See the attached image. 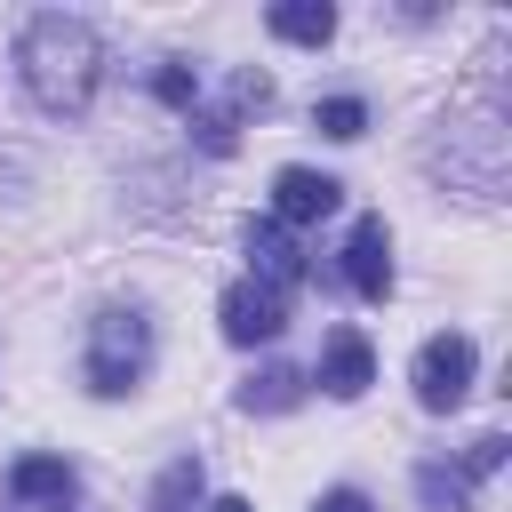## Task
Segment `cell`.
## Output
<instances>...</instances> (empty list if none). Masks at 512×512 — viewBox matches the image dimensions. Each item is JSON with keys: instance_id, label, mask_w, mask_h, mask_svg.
Instances as JSON below:
<instances>
[{"instance_id": "1", "label": "cell", "mask_w": 512, "mask_h": 512, "mask_svg": "<svg viewBox=\"0 0 512 512\" xmlns=\"http://www.w3.org/2000/svg\"><path fill=\"white\" fill-rule=\"evenodd\" d=\"M16 80L24 96L48 112V120H80L104 88V40L88 16H64V8H40L24 32H16Z\"/></svg>"}, {"instance_id": "2", "label": "cell", "mask_w": 512, "mask_h": 512, "mask_svg": "<svg viewBox=\"0 0 512 512\" xmlns=\"http://www.w3.org/2000/svg\"><path fill=\"white\" fill-rule=\"evenodd\" d=\"M80 376H88L96 400H128V392L152 376V320H144V304H104V312L88 320Z\"/></svg>"}, {"instance_id": "3", "label": "cell", "mask_w": 512, "mask_h": 512, "mask_svg": "<svg viewBox=\"0 0 512 512\" xmlns=\"http://www.w3.org/2000/svg\"><path fill=\"white\" fill-rule=\"evenodd\" d=\"M472 368H480V352H472V336H424V352H416V368H408V384H416V408H432V416H448V408H464V392H472Z\"/></svg>"}, {"instance_id": "4", "label": "cell", "mask_w": 512, "mask_h": 512, "mask_svg": "<svg viewBox=\"0 0 512 512\" xmlns=\"http://www.w3.org/2000/svg\"><path fill=\"white\" fill-rule=\"evenodd\" d=\"M216 320H224V344L256 352V344H272V336L288 328V296H272L264 280H232L224 304H216Z\"/></svg>"}, {"instance_id": "5", "label": "cell", "mask_w": 512, "mask_h": 512, "mask_svg": "<svg viewBox=\"0 0 512 512\" xmlns=\"http://www.w3.org/2000/svg\"><path fill=\"white\" fill-rule=\"evenodd\" d=\"M336 208H344V184L336 176H320V168H280L272 176V224L280 232H304V224H320Z\"/></svg>"}, {"instance_id": "6", "label": "cell", "mask_w": 512, "mask_h": 512, "mask_svg": "<svg viewBox=\"0 0 512 512\" xmlns=\"http://www.w3.org/2000/svg\"><path fill=\"white\" fill-rule=\"evenodd\" d=\"M344 288L368 296V304L392 296V232H384V216H360L352 224V240H344Z\"/></svg>"}, {"instance_id": "7", "label": "cell", "mask_w": 512, "mask_h": 512, "mask_svg": "<svg viewBox=\"0 0 512 512\" xmlns=\"http://www.w3.org/2000/svg\"><path fill=\"white\" fill-rule=\"evenodd\" d=\"M248 264H256L248 280H264L272 296H288V288L312 272V264H304V240H296V232H280L272 216H256V224H248Z\"/></svg>"}, {"instance_id": "8", "label": "cell", "mask_w": 512, "mask_h": 512, "mask_svg": "<svg viewBox=\"0 0 512 512\" xmlns=\"http://www.w3.org/2000/svg\"><path fill=\"white\" fill-rule=\"evenodd\" d=\"M312 376H320L328 400H360V392L376 384V352H368V336H360V328H336V336L320 344V368H312Z\"/></svg>"}, {"instance_id": "9", "label": "cell", "mask_w": 512, "mask_h": 512, "mask_svg": "<svg viewBox=\"0 0 512 512\" xmlns=\"http://www.w3.org/2000/svg\"><path fill=\"white\" fill-rule=\"evenodd\" d=\"M72 488H80V472L64 456H16L8 464V496L16 504H72Z\"/></svg>"}, {"instance_id": "10", "label": "cell", "mask_w": 512, "mask_h": 512, "mask_svg": "<svg viewBox=\"0 0 512 512\" xmlns=\"http://www.w3.org/2000/svg\"><path fill=\"white\" fill-rule=\"evenodd\" d=\"M264 24H272L280 40H296V48H328V40H336V8H328V0H280Z\"/></svg>"}, {"instance_id": "11", "label": "cell", "mask_w": 512, "mask_h": 512, "mask_svg": "<svg viewBox=\"0 0 512 512\" xmlns=\"http://www.w3.org/2000/svg\"><path fill=\"white\" fill-rule=\"evenodd\" d=\"M304 384H312V376H296V368H264V376L240 384V416H288V408L304 400Z\"/></svg>"}, {"instance_id": "12", "label": "cell", "mask_w": 512, "mask_h": 512, "mask_svg": "<svg viewBox=\"0 0 512 512\" xmlns=\"http://www.w3.org/2000/svg\"><path fill=\"white\" fill-rule=\"evenodd\" d=\"M416 504H424V512H464V504H472V480H464L456 464L424 456V464H416Z\"/></svg>"}, {"instance_id": "13", "label": "cell", "mask_w": 512, "mask_h": 512, "mask_svg": "<svg viewBox=\"0 0 512 512\" xmlns=\"http://www.w3.org/2000/svg\"><path fill=\"white\" fill-rule=\"evenodd\" d=\"M200 504V456H176L160 480H152V504L144 512H192Z\"/></svg>"}, {"instance_id": "14", "label": "cell", "mask_w": 512, "mask_h": 512, "mask_svg": "<svg viewBox=\"0 0 512 512\" xmlns=\"http://www.w3.org/2000/svg\"><path fill=\"white\" fill-rule=\"evenodd\" d=\"M312 120H320V136H336V144L368 136V104H360V96H320V104H312Z\"/></svg>"}, {"instance_id": "15", "label": "cell", "mask_w": 512, "mask_h": 512, "mask_svg": "<svg viewBox=\"0 0 512 512\" xmlns=\"http://www.w3.org/2000/svg\"><path fill=\"white\" fill-rule=\"evenodd\" d=\"M152 96H160V104H176V112H200V72L168 56V64L152 72Z\"/></svg>"}, {"instance_id": "16", "label": "cell", "mask_w": 512, "mask_h": 512, "mask_svg": "<svg viewBox=\"0 0 512 512\" xmlns=\"http://www.w3.org/2000/svg\"><path fill=\"white\" fill-rule=\"evenodd\" d=\"M504 448H512V440H504V432H480V440H472V448H464V464H456V472H464V480H488V472H496V464H504Z\"/></svg>"}, {"instance_id": "17", "label": "cell", "mask_w": 512, "mask_h": 512, "mask_svg": "<svg viewBox=\"0 0 512 512\" xmlns=\"http://www.w3.org/2000/svg\"><path fill=\"white\" fill-rule=\"evenodd\" d=\"M312 512H376V504H368V496H360V488H328V496H320V504H312Z\"/></svg>"}, {"instance_id": "18", "label": "cell", "mask_w": 512, "mask_h": 512, "mask_svg": "<svg viewBox=\"0 0 512 512\" xmlns=\"http://www.w3.org/2000/svg\"><path fill=\"white\" fill-rule=\"evenodd\" d=\"M208 512H248V496H216V504H208Z\"/></svg>"}]
</instances>
